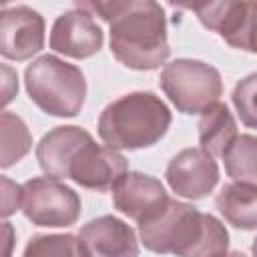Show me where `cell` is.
I'll return each mask as SVG.
<instances>
[{"instance_id":"obj_12","label":"cell","mask_w":257,"mask_h":257,"mask_svg":"<svg viewBox=\"0 0 257 257\" xmlns=\"http://www.w3.org/2000/svg\"><path fill=\"white\" fill-rule=\"evenodd\" d=\"M92 135L76 124L54 126L36 145V161L46 177L70 179V167L84 145H88Z\"/></svg>"},{"instance_id":"obj_17","label":"cell","mask_w":257,"mask_h":257,"mask_svg":"<svg viewBox=\"0 0 257 257\" xmlns=\"http://www.w3.org/2000/svg\"><path fill=\"white\" fill-rule=\"evenodd\" d=\"M221 159L227 175L235 183L257 187V137L239 135Z\"/></svg>"},{"instance_id":"obj_10","label":"cell","mask_w":257,"mask_h":257,"mask_svg":"<svg viewBox=\"0 0 257 257\" xmlns=\"http://www.w3.org/2000/svg\"><path fill=\"white\" fill-rule=\"evenodd\" d=\"M102 42L104 34L100 26L88 10L78 6L62 12L50 30V48L76 60L94 56L102 48Z\"/></svg>"},{"instance_id":"obj_24","label":"cell","mask_w":257,"mask_h":257,"mask_svg":"<svg viewBox=\"0 0 257 257\" xmlns=\"http://www.w3.org/2000/svg\"><path fill=\"white\" fill-rule=\"evenodd\" d=\"M225 257H247L245 253H241V251H231V253H227Z\"/></svg>"},{"instance_id":"obj_21","label":"cell","mask_w":257,"mask_h":257,"mask_svg":"<svg viewBox=\"0 0 257 257\" xmlns=\"http://www.w3.org/2000/svg\"><path fill=\"white\" fill-rule=\"evenodd\" d=\"M2 217L12 215L18 207H22V185H16L12 181H8L6 177L2 179Z\"/></svg>"},{"instance_id":"obj_1","label":"cell","mask_w":257,"mask_h":257,"mask_svg":"<svg viewBox=\"0 0 257 257\" xmlns=\"http://www.w3.org/2000/svg\"><path fill=\"white\" fill-rule=\"evenodd\" d=\"M76 6L108 22L110 52L126 68L155 70L167 62L171 48L161 4L153 0H112L76 2Z\"/></svg>"},{"instance_id":"obj_16","label":"cell","mask_w":257,"mask_h":257,"mask_svg":"<svg viewBox=\"0 0 257 257\" xmlns=\"http://www.w3.org/2000/svg\"><path fill=\"white\" fill-rule=\"evenodd\" d=\"M199 145L213 159L223 157L225 151L233 145L237 135V122L227 108V104L217 102L201 114L199 120Z\"/></svg>"},{"instance_id":"obj_9","label":"cell","mask_w":257,"mask_h":257,"mask_svg":"<svg viewBox=\"0 0 257 257\" xmlns=\"http://www.w3.org/2000/svg\"><path fill=\"white\" fill-rule=\"evenodd\" d=\"M167 183L179 197L205 199L219 183L217 161L203 149H183L167 165Z\"/></svg>"},{"instance_id":"obj_5","label":"cell","mask_w":257,"mask_h":257,"mask_svg":"<svg viewBox=\"0 0 257 257\" xmlns=\"http://www.w3.org/2000/svg\"><path fill=\"white\" fill-rule=\"evenodd\" d=\"M159 86L183 114H203L223 94L219 70L195 58H177L165 64Z\"/></svg>"},{"instance_id":"obj_2","label":"cell","mask_w":257,"mask_h":257,"mask_svg":"<svg viewBox=\"0 0 257 257\" xmlns=\"http://www.w3.org/2000/svg\"><path fill=\"white\" fill-rule=\"evenodd\" d=\"M139 235L145 249L159 255L225 257L229 253V233L217 217L171 197L139 223Z\"/></svg>"},{"instance_id":"obj_15","label":"cell","mask_w":257,"mask_h":257,"mask_svg":"<svg viewBox=\"0 0 257 257\" xmlns=\"http://www.w3.org/2000/svg\"><path fill=\"white\" fill-rule=\"evenodd\" d=\"M215 207L231 227L241 231L257 229V187L229 183L217 193Z\"/></svg>"},{"instance_id":"obj_18","label":"cell","mask_w":257,"mask_h":257,"mask_svg":"<svg viewBox=\"0 0 257 257\" xmlns=\"http://www.w3.org/2000/svg\"><path fill=\"white\" fill-rule=\"evenodd\" d=\"M0 135H2L0 167L8 169L28 155V151L32 149V135L26 122L10 110H2L0 114Z\"/></svg>"},{"instance_id":"obj_4","label":"cell","mask_w":257,"mask_h":257,"mask_svg":"<svg viewBox=\"0 0 257 257\" xmlns=\"http://www.w3.org/2000/svg\"><path fill=\"white\" fill-rule=\"evenodd\" d=\"M24 86L30 100L50 116H76L86 98L82 70L54 54H42L24 70Z\"/></svg>"},{"instance_id":"obj_14","label":"cell","mask_w":257,"mask_h":257,"mask_svg":"<svg viewBox=\"0 0 257 257\" xmlns=\"http://www.w3.org/2000/svg\"><path fill=\"white\" fill-rule=\"evenodd\" d=\"M169 199L163 183L151 175L128 171L112 189V203L128 219L141 223Z\"/></svg>"},{"instance_id":"obj_11","label":"cell","mask_w":257,"mask_h":257,"mask_svg":"<svg viewBox=\"0 0 257 257\" xmlns=\"http://www.w3.org/2000/svg\"><path fill=\"white\" fill-rule=\"evenodd\" d=\"M126 173L128 161L116 149L96 145L94 141L80 149L70 167V179L76 185L96 193L112 191Z\"/></svg>"},{"instance_id":"obj_20","label":"cell","mask_w":257,"mask_h":257,"mask_svg":"<svg viewBox=\"0 0 257 257\" xmlns=\"http://www.w3.org/2000/svg\"><path fill=\"white\" fill-rule=\"evenodd\" d=\"M233 106L247 128H257V72L241 78L231 92Z\"/></svg>"},{"instance_id":"obj_19","label":"cell","mask_w":257,"mask_h":257,"mask_svg":"<svg viewBox=\"0 0 257 257\" xmlns=\"http://www.w3.org/2000/svg\"><path fill=\"white\" fill-rule=\"evenodd\" d=\"M22 257H90V255L78 235L52 233V235L30 237Z\"/></svg>"},{"instance_id":"obj_7","label":"cell","mask_w":257,"mask_h":257,"mask_svg":"<svg viewBox=\"0 0 257 257\" xmlns=\"http://www.w3.org/2000/svg\"><path fill=\"white\" fill-rule=\"evenodd\" d=\"M199 22L217 32L229 46L257 54V2H205L191 4Z\"/></svg>"},{"instance_id":"obj_6","label":"cell","mask_w":257,"mask_h":257,"mask_svg":"<svg viewBox=\"0 0 257 257\" xmlns=\"http://www.w3.org/2000/svg\"><path fill=\"white\" fill-rule=\"evenodd\" d=\"M22 213L38 227H70L80 217V197L52 177H34L22 185Z\"/></svg>"},{"instance_id":"obj_3","label":"cell","mask_w":257,"mask_h":257,"mask_svg":"<svg viewBox=\"0 0 257 257\" xmlns=\"http://www.w3.org/2000/svg\"><path fill=\"white\" fill-rule=\"evenodd\" d=\"M173 122L169 106L149 90L118 96L98 116V137L116 151H137L157 145Z\"/></svg>"},{"instance_id":"obj_8","label":"cell","mask_w":257,"mask_h":257,"mask_svg":"<svg viewBox=\"0 0 257 257\" xmlns=\"http://www.w3.org/2000/svg\"><path fill=\"white\" fill-rule=\"evenodd\" d=\"M44 48V18L30 6L2 8L0 54L6 60L24 62Z\"/></svg>"},{"instance_id":"obj_23","label":"cell","mask_w":257,"mask_h":257,"mask_svg":"<svg viewBox=\"0 0 257 257\" xmlns=\"http://www.w3.org/2000/svg\"><path fill=\"white\" fill-rule=\"evenodd\" d=\"M251 255L253 257H257V237L253 239V243H251Z\"/></svg>"},{"instance_id":"obj_13","label":"cell","mask_w":257,"mask_h":257,"mask_svg":"<svg viewBox=\"0 0 257 257\" xmlns=\"http://www.w3.org/2000/svg\"><path fill=\"white\" fill-rule=\"evenodd\" d=\"M78 237L90 257H139L137 233L118 217H96L82 225Z\"/></svg>"},{"instance_id":"obj_22","label":"cell","mask_w":257,"mask_h":257,"mask_svg":"<svg viewBox=\"0 0 257 257\" xmlns=\"http://www.w3.org/2000/svg\"><path fill=\"white\" fill-rule=\"evenodd\" d=\"M2 72H4V98H2V102L8 104L14 98V94L18 92V82H16L18 78L8 66H2Z\"/></svg>"}]
</instances>
